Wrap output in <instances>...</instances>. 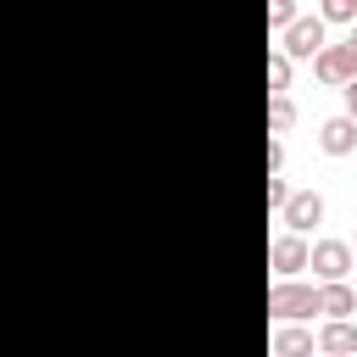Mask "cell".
<instances>
[{"mask_svg":"<svg viewBox=\"0 0 357 357\" xmlns=\"http://www.w3.org/2000/svg\"><path fill=\"white\" fill-rule=\"evenodd\" d=\"M324 28H329L324 17H301V11H296V17L279 28V50H284L290 61H312L318 45H324Z\"/></svg>","mask_w":357,"mask_h":357,"instance_id":"cell-1","label":"cell"},{"mask_svg":"<svg viewBox=\"0 0 357 357\" xmlns=\"http://www.w3.org/2000/svg\"><path fill=\"white\" fill-rule=\"evenodd\" d=\"M268 312H273V318H312V312H318V284L279 279V284L268 290Z\"/></svg>","mask_w":357,"mask_h":357,"instance_id":"cell-2","label":"cell"},{"mask_svg":"<svg viewBox=\"0 0 357 357\" xmlns=\"http://www.w3.org/2000/svg\"><path fill=\"white\" fill-rule=\"evenodd\" d=\"M307 268H312L318 279H346V273L357 268V257H351L346 240H312V245H307Z\"/></svg>","mask_w":357,"mask_h":357,"instance_id":"cell-3","label":"cell"},{"mask_svg":"<svg viewBox=\"0 0 357 357\" xmlns=\"http://www.w3.org/2000/svg\"><path fill=\"white\" fill-rule=\"evenodd\" d=\"M312 73H318L324 84L340 89L346 78H357V45H351V39H346V45H329V39H324L318 56H312Z\"/></svg>","mask_w":357,"mask_h":357,"instance_id":"cell-4","label":"cell"},{"mask_svg":"<svg viewBox=\"0 0 357 357\" xmlns=\"http://www.w3.org/2000/svg\"><path fill=\"white\" fill-rule=\"evenodd\" d=\"M279 218H284V229H296V234H307L312 223H324V195H318V190H296V195H284V206H279Z\"/></svg>","mask_w":357,"mask_h":357,"instance_id":"cell-5","label":"cell"},{"mask_svg":"<svg viewBox=\"0 0 357 357\" xmlns=\"http://www.w3.org/2000/svg\"><path fill=\"white\" fill-rule=\"evenodd\" d=\"M268 262H273V273H279V279H296V273L307 268V234L284 229V234L268 245Z\"/></svg>","mask_w":357,"mask_h":357,"instance_id":"cell-6","label":"cell"},{"mask_svg":"<svg viewBox=\"0 0 357 357\" xmlns=\"http://www.w3.org/2000/svg\"><path fill=\"white\" fill-rule=\"evenodd\" d=\"M318 151H324V156H351V151H357V117H351V112L329 117V123L318 128Z\"/></svg>","mask_w":357,"mask_h":357,"instance_id":"cell-7","label":"cell"},{"mask_svg":"<svg viewBox=\"0 0 357 357\" xmlns=\"http://www.w3.org/2000/svg\"><path fill=\"white\" fill-rule=\"evenodd\" d=\"M312 346L329 351V357H351V351H357V324H351V318H324V329H318Z\"/></svg>","mask_w":357,"mask_h":357,"instance_id":"cell-8","label":"cell"},{"mask_svg":"<svg viewBox=\"0 0 357 357\" xmlns=\"http://www.w3.org/2000/svg\"><path fill=\"white\" fill-rule=\"evenodd\" d=\"M318 312H324V318H351V312H357V290H351L346 279H324V284H318Z\"/></svg>","mask_w":357,"mask_h":357,"instance_id":"cell-9","label":"cell"},{"mask_svg":"<svg viewBox=\"0 0 357 357\" xmlns=\"http://www.w3.org/2000/svg\"><path fill=\"white\" fill-rule=\"evenodd\" d=\"M290 123H296V100H290L284 89H273V95H268V128H273V134H284Z\"/></svg>","mask_w":357,"mask_h":357,"instance_id":"cell-10","label":"cell"},{"mask_svg":"<svg viewBox=\"0 0 357 357\" xmlns=\"http://www.w3.org/2000/svg\"><path fill=\"white\" fill-rule=\"evenodd\" d=\"M312 351V335L307 329H279L273 335V357H307Z\"/></svg>","mask_w":357,"mask_h":357,"instance_id":"cell-11","label":"cell"},{"mask_svg":"<svg viewBox=\"0 0 357 357\" xmlns=\"http://www.w3.org/2000/svg\"><path fill=\"white\" fill-rule=\"evenodd\" d=\"M290 67H296V61H290L284 50H268V95H273V89H290Z\"/></svg>","mask_w":357,"mask_h":357,"instance_id":"cell-12","label":"cell"},{"mask_svg":"<svg viewBox=\"0 0 357 357\" xmlns=\"http://www.w3.org/2000/svg\"><path fill=\"white\" fill-rule=\"evenodd\" d=\"M318 17H324V22H351V17H357V0H324Z\"/></svg>","mask_w":357,"mask_h":357,"instance_id":"cell-13","label":"cell"},{"mask_svg":"<svg viewBox=\"0 0 357 357\" xmlns=\"http://www.w3.org/2000/svg\"><path fill=\"white\" fill-rule=\"evenodd\" d=\"M290 17H296V0H268V28H273V33H279Z\"/></svg>","mask_w":357,"mask_h":357,"instance_id":"cell-14","label":"cell"},{"mask_svg":"<svg viewBox=\"0 0 357 357\" xmlns=\"http://www.w3.org/2000/svg\"><path fill=\"white\" fill-rule=\"evenodd\" d=\"M284 195H290V184H284L279 173H268V206H273V212L284 206Z\"/></svg>","mask_w":357,"mask_h":357,"instance_id":"cell-15","label":"cell"},{"mask_svg":"<svg viewBox=\"0 0 357 357\" xmlns=\"http://www.w3.org/2000/svg\"><path fill=\"white\" fill-rule=\"evenodd\" d=\"M279 167H284V145L273 139V145H268V173H279Z\"/></svg>","mask_w":357,"mask_h":357,"instance_id":"cell-16","label":"cell"},{"mask_svg":"<svg viewBox=\"0 0 357 357\" xmlns=\"http://www.w3.org/2000/svg\"><path fill=\"white\" fill-rule=\"evenodd\" d=\"M340 95H346V112L357 117V78H346V84H340Z\"/></svg>","mask_w":357,"mask_h":357,"instance_id":"cell-17","label":"cell"},{"mask_svg":"<svg viewBox=\"0 0 357 357\" xmlns=\"http://www.w3.org/2000/svg\"><path fill=\"white\" fill-rule=\"evenodd\" d=\"M351 45H357V17H351Z\"/></svg>","mask_w":357,"mask_h":357,"instance_id":"cell-18","label":"cell"},{"mask_svg":"<svg viewBox=\"0 0 357 357\" xmlns=\"http://www.w3.org/2000/svg\"><path fill=\"white\" fill-rule=\"evenodd\" d=\"M351 257H357V245H351Z\"/></svg>","mask_w":357,"mask_h":357,"instance_id":"cell-19","label":"cell"}]
</instances>
